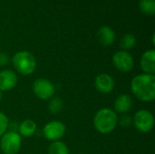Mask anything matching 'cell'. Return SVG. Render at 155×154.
<instances>
[{"label":"cell","instance_id":"obj_1","mask_svg":"<svg viewBox=\"0 0 155 154\" xmlns=\"http://www.w3.org/2000/svg\"><path fill=\"white\" fill-rule=\"evenodd\" d=\"M132 93L139 101L152 103L155 100V75L141 74L131 81Z\"/></svg>","mask_w":155,"mask_h":154},{"label":"cell","instance_id":"obj_7","mask_svg":"<svg viewBox=\"0 0 155 154\" xmlns=\"http://www.w3.org/2000/svg\"><path fill=\"white\" fill-rule=\"evenodd\" d=\"M66 127L64 123L61 121H51L47 123L43 128V135L44 137L51 142L60 141L65 133Z\"/></svg>","mask_w":155,"mask_h":154},{"label":"cell","instance_id":"obj_11","mask_svg":"<svg viewBox=\"0 0 155 154\" xmlns=\"http://www.w3.org/2000/svg\"><path fill=\"white\" fill-rule=\"evenodd\" d=\"M141 68L143 71V74H155V50L150 49L145 51L140 61Z\"/></svg>","mask_w":155,"mask_h":154},{"label":"cell","instance_id":"obj_2","mask_svg":"<svg viewBox=\"0 0 155 154\" xmlns=\"http://www.w3.org/2000/svg\"><path fill=\"white\" fill-rule=\"evenodd\" d=\"M117 113L111 108H101L94 117V129L101 134L111 133L118 124Z\"/></svg>","mask_w":155,"mask_h":154},{"label":"cell","instance_id":"obj_20","mask_svg":"<svg viewBox=\"0 0 155 154\" xmlns=\"http://www.w3.org/2000/svg\"><path fill=\"white\" fill-rule=\"evenodd\" d=\"M118 123L123 128H128L133 123V118L130 115H123L120 119H118Z\"/></svg>","mask_w":155,"mask_h":154},{"label":"cell","instance_id":"obj_6","mask_svg":"<svg viewBox=\"0 0 155 154\" xmlns=\"http://www.w3.org/2000/svg\"><path fill=\"white\" fill-rule=\"evenodd\" d=\"M33 92L41 100H48L54 97L55 87L54 84L45 78H38L33 84Z\"/></svg>","mask_w":155,"mask_h":154},{"label":"cell","instance_id":"obj_24","mask_svg":"<svg viewBox=\"0 0 155 154\" xmlns=\"http://www.w3.org/2000/svg\"><path fill=\"white\" fill-rule=\"evenodd\" d=\"M3 99V92L2 91H0V102H1V100Z\"/></svg>","mask_w":155,"mask_h":154},{"label":"cell","instance_id":"obj_17","mask_svg":"<svg viewBox=\"0 0 155 154\" xmlns=\"http://www.w3.org/2000/svg\"><path fill=\"white\" fill-rule=\"evenodd\" d=\"M136 44V37L132 34H124L121 39V47L124 51L130 50Z\"/></svg>","mask_w":155,"mask_h":154},{"label":"cell","instance_id":"obj_23","mask_svg":"<svg viewBox=\"0 0 155 154\" xmlns=\"http://www.w3.org/2000/svg\"><path fill=\"white\" fill-rule=\"evenodd\" d=\"M152 42H153V44L155 45V34H153V36H152Z\"/></svg>","mask_w":155,"mask_h":154},{"label":"cell","instance_id":"obj_15","mask_svg":"<svg viewBox=\"0 0 155 154\" xmlns=\"http://www.w3.org/2000/svg\"><path fill=\"white\" fill-rule=\"evenodd\" d=\"M48 154H69L68 146L62 141L52 142L48 147Z\"/></svg>","mask_w":155,"mask_h":154},{"label":"cell","instance_id":"obj_21","mask_svg":"<svg viewBox=\"0 0 155 154\" xmlns=\"http://www.w3.org/2000/svg\"><path fill=\"white\" fill-rule=\"evenodd\" d=\"M10 63V57L5 53H0V67H5Z\"/></svg>","mask_w":155,"mask_h":154},{"label":"cell","instance_id":"obj_5","mask_svg":"<svg viewBox=\"0 0 155 154\" xmlns=\"http://www.w3.org/2000/svg\"><path fill=\"white\" fill-rule=\"evenodd\" d=\"M134 125L142 133H150L154 126V117L153 114L146 110L142 109L135 113L133 119Z\"/></svg>","mask_w":155,"mask_h":154},{"label":"cell","instance_id":"obj_13","mask_svg":"<svg viewBox=\"0 0 155 154\" xmlns=\"http://www.w3.org/2000/svg\"><path fill=\"white\" fill-rule=\"evenodd\" d=\"M133 107V98L130 94L123 93L119 95L114 102V112L119 113H126Z\"/></svg>","mask_w":155,"mask_h":154},{"label":"cell","instance_id":"obj_22","mask_svg":"<svg viewBox=\"0 0 155 154\" xmlns=\"http://www.w3.org/2000/svg\"><path fill=\"white\" fill-rule=\"evenodd\" d=\"M18 126H19V124H18L16 122H9L8 130H9L10 132L17 133V132H18Z\"/></svg>","mask_w":155,"mask_h":154},{"label":"cell","instance_id":"obj_16","mask_svg":"<svg viewBox=\"0 0 155 154\" xmlns=\"http://www.w3.org/2000/svg\"><path fill=\"white\" fill-rule=\"evenodd\" d=\"M139 8L141 12L147 15L155 14V0H140Z\"/></svg>","mask_w":155,"mask_h":154},{"label":"cell","instance_id":"obj_12","mask_svg":"<svg viewBox=\"0 0 155 154\" xmlns=\"http://www.w3.org/2000/svg\"><path fill=\"white\" fill-rule=\"evenodd\" d=\"M97 39L99 43L103 46H110L114 44L115 40V33L114 31L107 25H104L99 28L96 34Z\"/></svg>","mask_w":155,"mask_h":154},{"label":"cell","instance_id":"obj_18","mask_svg":"<svg viewBox=\"0 0 155 154\" xmlns=\"http://www.w3.org/2000/svg\"><path fill=\"white\" fill-rule=\"evenodd\" d=\"M48 110L54 115L60 113L63 110L62 100L58 97H52L48 103Z\"/></svg>","mask_w":155,"mask_h":154},{"label":"cell","instance_id":"obj_8","mask_svg":"<svg viewBox=\"0 0 155 154\" xmlns=\"http://www.w3.org/2000/svg\"><path fill=\"white\" fill-rule=\"evenodd\" d=\"M114 66L121 73H129L134 66V57L127 51H117L112 59Z\"/></svg>","mask_w":155,"mask_h":154},{"label":"cell","instance_id":"obj_9","mask_svg":"<svg viewBox=\"0 0 155 154\" xmlns=\"http://www.w3.org/2000/svg\"><path fill=\"white\" fill-rule=\"evenodd\" d=\"M94 87L101 93H110L114 89V80L108 74H100L95 77Z\"/></svg>","mask_w":155,"mask_h":154},{"label":"cell","instance_id":"obj_19","mask_svg":"<svg viewBox=\"0 0 155 154\" xmlns=\"http://www.w3.org/2000/svg\"><path fill=\"white\" fill-rule=\"evenodd\" d=\"M9 119L2 112H0V137L8 131Z\"/></svg>","mask_w":155,"mask_h":154},{"label":"cell","instance_id":"obj_4","mask_svg":"<svg viewBox=\"0 0 155 154\" xmlns=\"http://www.w3.org/2000/svg\"><path fill=\"white\" fill-rule=\"evenodd\" d=\"M22 146V139L18 133L7 131L0 137V150L3 154H17Z\"/></svg>","mask_w":155,"mask_h":154},{"label":"cell","instance_id":"obj_10","mask_svg":"<svg viewBox=\"0 0 155 154\" xmlns=\"http://www.w3.org/2000/svg\"><path fill=\"white\" fill-rule=\"evenodd\" d=\"M17 75L10 69H4L0 71V91L7 92L15 87L17 84Z\"/></svg>","mask_w":155,"mask_h":154},{"label":"cell","instance_id":"obj_3","mask_svg":"<svg viewBox=\"0 0 155 154\" xmlns=\"http://www.w3.org/2000/svg\"><path fill=\"white\" fill-rule=\"evenodd\" d=\"M15 69L23 75L32 74L36 68V60L28 51H19L12 57Z\"/></svg>","mask_w":155,"mask_h":154},{"label":"cell","instance_id":"obj_25","mask_svg":"<svg viewBox=\"0 0 155 154\" xmlns=\"http://www.w3.org/2000/svg\"><path fill=\"white\" fill-rule=\"evenodd\" d=\"M78 154H84V153H78Z\"/></svg>","mask_w":155,"mask_h":154},{"label":"cell","instance_id":"obj_14","mask_svg":"<svg viewBox=\"0 0 155 154\" xmlns=\"http://www.w3.org/2000/svg\"><path fill=\"white\" fill-rule=\"evenodd\" d=\"M36 129H37V125L35 122L31 119H26L23 121L21 123H19L18 133L20 134V136L30 137L35 133Z\"/></svg>","mask_w":155,"mask_h":154}]
</instances>
